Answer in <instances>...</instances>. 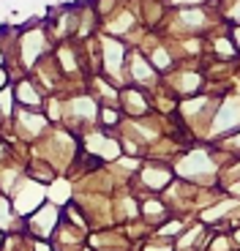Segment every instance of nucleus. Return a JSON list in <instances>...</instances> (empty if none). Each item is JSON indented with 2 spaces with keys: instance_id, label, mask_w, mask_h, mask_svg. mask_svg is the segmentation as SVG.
Here are the masks:
<instances>
[{
  "instance_id": "obj_1",
  "label": "nucleus",
  "mask_w": 240,
  "mask_h": 251,
  "mask_svg": "<svg viewBox=\"0 0 240 251\" xmlns=\"http://www.w3.org/2000/svg\"><path fill=\"white\" fill-rule=\"evenodd\" d=\"M101 118H104V123H107V126H115V123H118V112H112V109H104Z\"/></svg>"
}]
</instances>
